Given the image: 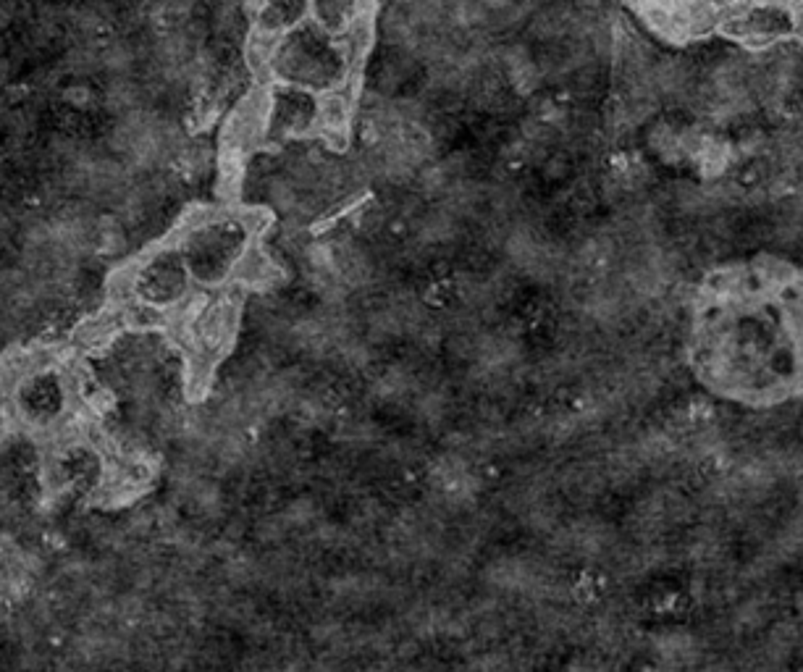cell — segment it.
<instances>
[{
	"mask_svg": "<svg viewBox=\"0 0 803 672\" xmlns=\"http://www.w3.org/2000/svg\"><path fill=\"white\" fill-rule=\"evenodd\" d=\"M688 363L714 397L748 410L803 397V268L756 258L709 273L691 308Z\"/></svg>",
	"mask_w": 803,
	"mask_h": 672,
	"instance_id": "obj_1",
	"label": "cell"
},
{
	"mask_svg": "<svg viewBox=\"0 0 803 672\" xmlns=\"http://www.w3.org/2000/svg\"><path fill=\"white\" fill-rule=\"evenodd\" d=\"M302 0H268L263 11V29L268 35H276V29H284L300 19Z\"/></svg>",
	"mask_w": 803,
	"mask_h": 672,
	"instance_id": "obj_2",
	"label": "cell"
}]
</instances>
